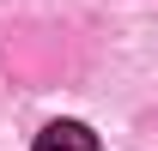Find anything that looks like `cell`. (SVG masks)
Returning <instances> with one entry per match:
<instances>
[{
	"instance_id": "6da1fadb",
	"label": "cell",
	"mask_w": 158,
	"mask_h": 151,
	"mask_svg": "<svg viewBox=\"0 0 158 151\" xmlns=\"http://www.w3.org/2000/svg\"><path fill=\"white\" fill-rule=\"evenodd\" d=\"M37 151H98V133L85 121H49L37 133Z\"/></svg>"
}]
</instances>
